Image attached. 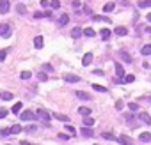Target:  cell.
<instances>
[{
  "instance_id": "6",
  "label": "cell",
  "mask_w": 151,
  "mask_h": 145,
  "mask_svg": "<svg viewBox=\"0 0 151 145\" xmlns=\"http://www.w3.org/2000/svg\"><path fill=\"white\" fill-rule=\"evenodd\" d=\"M139 142H140V143H149V142H151V133H148V131L140 133V134H139Z\"/></svg>"
},
{
  "instance_id": "5",
  "label": "cell",
  "mask_w": 151,
  "mask_h": 145,
  "mask_svg": "<svg viewBox=\"0 0 151 145\" xmlns=\"http://www.w3.org/2000/svg\"><path fill=\"white\" fill-rule=\"evenodd\" d=\"M9 32H11V27L7 23H0V37H7Z\"/></svg>"
},
{
  "instance_id": "20",
  "label": "cell",
  "mask_w": 151,
  "mask_h": 145,
  "mask_svg": "<svg viewBox=\"0 0 151 145\" xmlns=\"http://www.w3.org/2000/svg\"><path fill=\"white\" fill-rule=\"evenodd\" d=\"M93 19H94V21H100V23H103V21L110 23V19H108L107 16H98V14H93Z\"/></svg>"
},
{
  "instance_id": "52",
  "label": "cell",
  "mask_w": 151,
  "mask_h": 145,
  "mask_svg": "<svg viewBox=\"0 0 151 145\" xmlns=\"http://www.w3.org/2000/svg\"><path fill=\"white\" fill-rule=\"evenodd\" d=\"M148 101H149V103H151V96H149V97H148Z\"/></svg>"
},
{
  "instance_id": "36",
  "label": "cell",
  "mask_w": 151,
  "mask_h": 145,
  "mask_svg": "<svg viewBox=\"0 0 151 145\" xmlns=\"http://www.w3.org/2000/svg\"><path fill=\"white\" fill-rule=\"evenodd\" d=\"M11 134V128H4V129H0V136H9Z\"/></svg>"
},
{
  "instance_id": "22",
  "label": "cell",
  "mask_w": 151,
  "mask_h": 145,
  "mask_svg": "<svg viewBox=\"0 0 151 145\" xmlns=\"http://www.w3.org/2000/svg\"><path fill=\"white\" fill-rule=\"evenodd\" d=\"M0 99H2V101H11L13 94H11V92H0Z\"/></svg>"
},
{
  "instance_id": "21",
  "label": "cell",
  "mask_w": 151,
  "mask_h": 145,
  "mask_svg": "<svg viewBox=\"0 0 151 145\" xmlns=\"http://www.w3.org/2000/svg\"><path fill=\"white\" fill-rule=\"evenodd\" d=\"M68 23H69V16H68V14H62V16L59 18V25H60V27H64V25H68Z\"/></svg>"
},
{
  "instance_id": "8",
  "label": "cell",
  "mask_w": 151,
  "mask_h": 145,
  "mask_svg": "<svg viewBox=\"0 0 151 145\" xmlns=\"http://www.w3.org/2000/svg\"><path fill=\"white\" fill-rule=\"evenodd\" d=\"M75 94H77L78 99H82V101H91V99H93V96L87 94V92H84V90H78V92H75Z\"/></svg>"
},
{
  "instance_id": "10",
  "label": "cell",
  "mask_w": 151,
  "mask_h": 145,
  "mask_svg": "<svg viewBox=\"0 0 151 145\" xmlns=\"http://www.w3.org/2000/svg\"><path fill=\"white\" fill-rule=\"evenodd\" d=\"M114 34H116V36H121V37L128 36V28H126V27H116V28H114Z\"/></svg>"
},
{
  "instance_id": "39",
  "label": "cell",
  "mask_w": 151,
  "mask_h": 145,
  "mask_svg": "<svg viewBox=\"0 0 151 145\" xmlns=\"http://www.w3.org/2000/svg\"><path fill=\"white\" fill-rule=\"evenodd\" d=\"M123 106H125V103L121 101V99H117L116 101V110H123Z\"/></svg>"
},
{
  "instance_id": "33",
  "label": "cell",
  "mask_w": 151,
  "mask_h": 145,
  "mask_svg": "<svg viewBox=\"0 0 151 145\" xmlns=\"http://www.w3.org/2000/svg\"><path fill=\"white\" fill-rule=\"evenodd\" d=\"M123 81H125V83H133V81H135V76H133V75H126Z\"/></svg>"
},
{
  "instance_id": "23",
  "label": "cell",
  "mask_w": 151,
  "mask_h": 145,
  "mask_svg": "<svg viewBox=\"0 0 151 145\" xmlns=\"http://www.w3.org/2000/svg\"><path fill=\"white\" fill-rule=\"evenodd\" d=\"M140 53H142L144 57L151 55V44H144V46H142V50H140Z\"/></svg>"
},
{
  "instance_id": "16",
  "label": "cell",
  "mask_w": 151,
  "mask_h": 145,
  "mask_svg": "<svg viewBox=\"0 0 151 145\" xmlns=\"http://www.w3.org/2000/svg\"><path fill=\"white\" fill-rule=\"evenodd\" d=\"M82 34H84V30L80 28V27H75V28L71 30V37H73V39H78L80 36H82Z\"/></svg>"
},
{
  "instance_id": "4",
  "label": "cell",
  "mask_w": 151,
  "mask_h": 145,
  "mask_svg": "<svg viewBox=\"0 0 151 145\" xmlns=\"http://www.w3.org/2000/svg\"><path fill=\"white\" fill-rule=\"evenodd\" d=\"M117 142H119L121 145H135V142L130 138V136H126V134H121V136H117Z\"/></svg>"
},
{
  "instance_id": "44",
  "label": "cell",
  "mask_w": 151,
  "mask_h": 145,
  "mask_svg": "<svg viewBox=\"0 0 151 145\" xmlns=\"http://www.w3.org/2000/svg\"><path fill=\"white\" fill-rule=\"evenodd\" d=\"M64 129H66V131H68V133H71V134H75V133H77V131H75V128H73V126H66V128H64Z\"/></svg>"
},
{
  "instance_id": "27",
  "label": "cell",
  "mask_w": 151,
  "mask_h": 145,
  "mask_svg": "<svg viewBox=\"0 0 151 145\" xmlns=\"http://www.w3.org/2000/svg\"><path fill=\"white\" fill-rule=\"evenodd\" d=\"M139 7H140V9H148V7H151V0H140V2H139Z\"/></svg>"
},
{
  "instance_id": "7",
  "label": "cell",
  "mask_w": 151,
  "mask_h": 145,
  "mask_svg": "<svg viewBox=\"0 0 151 145\" xmlns=\"http://www.w3.org/2000/svg\"><path fill=\"white\" fill-rule=\"evenodd\" d=\"M139 120H142L144 124H151V115L148 111H139Z\"/></svg>"
},
{
  "instance_id": "37",
  "label": "cell",
  "mask_w": 151,
  "mask_h": 145,
  "mask_svg": "<svg viewBox=\"0 0 151 145\" xmlns=\"http://www.w3.org/2000/svg\"><path fill=\"white\" fill-rule=\"evenodd\" d=\"M50 7H52V9H59L60 2H59V0H52V2H50Z\"/></svg>"
},
{
  "instance_id": "30",
  "label": "cell",
  "mask_w": 151,
  "mask_h": 145,
  "mask_svg": "<svg viewBox=\"0 0 151 145\" xmlns=\"http://www.w3.org/2000/svg\"><path fill=\"white\" fill-rule=\"evenodd\" d=\"M37 80H39V81H46V80H48V75H46V71H41V72H37Z\"/></svg>"
},
{
  "instance_id": "2",
  "label": "cell",
  "mask_w": 151,
  "mask_h": 145,
  "mask_svg": "<svg viewBox=\"0 0 151 145\" xmlns=\"http://www.w3.org/2000/svg\"><path fill=\"white\" fill-rule=\"evenodd\" d=\"M11 11V0H0V14H7Z\"/></svg>"
},
{
  "instance_id": "46",
  "label": "cell",
  "mask_w": 151,
  "mask_h": 145,
  "mask_svg": "<svg viewBox=\"0 0 151 145\" xmlns=\"http://www.w3.org/2000/svg\"><path fill=\"white\" fill-rule=\"evenodd\" d=\"M5 115H7V111H5V110H4V108H2V110H0V119H4V117H5Z\"/></svg>"
},
{
  "instance_id": "12",
  "label": "cell",
  "mask_w": 151,
  "mask_h": 145,
  "mask_svg": "<svg viewBox=\"0 0 151 145\" xmlns=\"http://www.w3.org/2000/svg\"><path fill=\"white\" fill-rule=\"evenodd\" d=\"M43 44H45L43 36H36V39H34V46H36V50H41V48H43Z\"/></svg>"
},
{
  "instance_id": "50",
  "label": "cell",
  "mask_w": 151,
  "mask_h": 145,
  "mask_svg": "<svg viewBox=\"0 0 151 145\" xmlns=\"http://www.w3.org/2000/svg\"><path fill=\"white\" fill-rule=\"evenodd\" d=\"M146 32H148V34H151V27H149V25L146 27Z\"/></svg>"
},
{
  "instance_id": "15",
  "label": "cell",
  "mask_w": 151,
  "mask_h": 145,
  "mask_svg": "<svg viewBox=\"0 0 151 145\" xmlns=\"http://www.w3.org/2000/svg\"><path fill=\"white\" fill-rule=\"evenodd\" d=\"M114 69H116V75H117L119 78H123V76H125V67L121 66V64H114Z\"/></svg>"
},
{
  "instance_id": "42",
  "label": "cell",
  "mask_w": 151,
  "mask_h": 145,
  "mask_svg": "<svg viewBox=\"0 0 151 145\" xmlns=\"http://www.w3.org/2000/svg\"><path fill=\"white\" fill-rule=\"evenodd\" d=\"M25 131H27V133H36L37 128H36V126H28V128H25Z\"/></svg>"
},
{
  "instance_id": "47",
  "label": "cell",
  "mask_w": 151,
  "mask_h": 145,
  "mask_svg": "<svg viewBox=\"0 0 151 145\" xmlns=\"http://www.w3.org/2000/svg\"><path fill=\"white\" fill-rule=\"evenodd\" d=\"M41 5H43V7H48L50 2H48V0H41Z\"/></svg>"
},
{
  "instance_id": "29",
  "label": "cell",
  "mask_w": 151,
  "mask_h": 145,
  "mask_svg": "<svg viewBox=\"0 0 151 145\" xmlns=\"http://www.w3.org/2000/svg\"><path fill=\"white\" fill-rule=\"evenodd\" d=\"M16 13H18V14H25V13H27V7H25L23 4H18V5H16Z\"/></svg>"
},
{
  "instance_id": "32",
  "label": "cell",
  "mask_w": 151,
  "mask_h": 145,
  "mask_svg": "<svg viewBox=\"0 0 151 145\" xmlns=\"http://www.w3.org/2000/svg\"><path fill=\"white\" fill-rule=\"evenodd\" d=\"M30 76H32V72H30V71H22V75H20L22 80H28Z\"/></svg>"
},
{
  "instance_id": "17",
  "label": "cell",
  "mask_w": 151,
  "mask_h": 145,
  "mask_svg": "<svg viewBox=\"0 0 151 145\" xmlns=\"http://www.w3.org/2000/svg\"><path fill=\"white\" fill-rule=\"evenodd\" d=\"M80 133H82L85 138H91V136H93V134H94V133H93V129H91L89 126H84V128H82V131H80Z\"/></svg>"
},
{
  "instance_id": "14",
  "label": "cell",
  "mask_w": 151,
  "mask_h": 145,
  "mask_svg": "<svg viewBox=\"0 0 151 145\" xmlns=\"http://www.w3.org/2000/svg\"><path fill=\"white\" fill-rule=\"evenodd\" d=\"M102 9H103V13H112L114 9H116V4H114V2H107Z\"/></svg>"
},
{
  "instance_id": "49",
  "label": "cell",
  "mask_w": 151,
  "mask_h": 145,
  "mask_svg": "<svg viewBox=\"0 0 151 145\" xmlns=\"http://www.w3.org/2000/svg\"><path fill=\"white\" fill-rule=\"evenodd\" d=\"M20 145H32V143L27 142V140H22V142H20Z\"/></svg>"
},
{
  "instance_id": "1",
  "label": "cell",
  "mask_w": 151,
  "mask_h": 145,
  "mask_svg": "<svg viewBox=\"0 0 151 145\" xmlns=\"http://www.w3.org/2000/svg\"><path fill=\"white\" fill-rule=\"evenodd\" d=\"M36 115H37L39 119H41V120H45V122H48L50 119H52V113H50V111H46L45 108H39V110L36 111Z\"/></svg>"
},
{
  "instance_id": "3",
  "label": "cell",
  "mask_w": 151,
  "mask_h": 145,
  "mask_svg": "<svg viewBox=\"0 0 151 145\" xmlns=\"http://www.w3.org/2000/svg\"><path fill=\"white\" fill-rule=\"evenodd\" d=\"M36 113L32 111V110H25V111H22V120H36Z\"/></svg>"
},
{
  "instance_id": "40",
  "label": "cell",
  "mask_w": 151,
  "mask_h": 145,
  "mask_svg": "<svg viewBox=\"0 0 151 145\" xmlns=\"http://www.w3.org/2000/svg\"><path fill=\"white\" fill-rule=\"evenodd\" d=\"M103 138H105V140H117L112 133H105V134H103Z\"/></svg>"
},
{
  "instance_id": "31",
  "label": "cell",
  "mask_w": 151,
  "mask_h": 145,
  "mask_svg": "<svg viewBox=\"0 0 151 145\" xmlns=\"http://www.w3.org/2000/svg\"><path fill=\"white\" fill-rule=\"evenodd\" d=\"M52 117H55L57 120H62V122H66V120H69L66 115H62V113H52Z\"/></svg>"
},
{
  "instance_id": "45",
  "label": "cell",
  "mask_w": 151,
  "mask_h": 145,
  "mask_svg": "<svg viewBox=\"0 0 151 145\" xmlns=\"http://www.w3.org/2000/svg\"><path fill=\"white\" fill-rule=\"evenodd\" d=\"M93 72H94V75H98V76H103V75H105L102 69H96V71H93Z\"/></svg>"
},
{
  "instance_id": "43",
  "label": "cell",
  "mask_w": 151,
  "mask_h": 145,
  "mask_svg": "<svg viewBox=\"0 0 151 145\" xmlns=\"http://www.w3.org/2000/svg\"><path fill=\"white\" fill-rule=\"evenodd\" d=\"M43 71H50V72H52V71H53V67L50 66V64H43Z\"/></svg>"
},
{
  "instance_id": "51",
  "label": "cell",
  "mask_w": 151,
  "mask_h": 145,
  "mask_svg": "<svg viewBox=\"0 0 151 145\" xmlns=\"http://www.w3.org/2000/svg\"><path fill=\"white\" fill-rule=\"evenodd\" d=\"M148 21H151V13H149V14H148Z\"/></svg>"
},
{
  "instance_id": "38",
  "label": "cell",
  "mask_w": 151,
  "mask_h": 145,
  "mask_svg": "<svg viewBox=\"0 0 151 145\" xmlns=\"http://www.w3.org/2000/svg\"><path fill=\"white\" fill-rule=\"evenodd\" d=\"M128 108H130V111H137L139 110V105H137V103H130Z\"/></svg>"
},
{
  "instance_id": "11",
  "label": "cell",
  "mask_w": 151,
  "mask_h": 145,
  "mask_svg": "<svg viewBox=\"0 0 151 145\" xmlns=\"http://www.w3.org/2000/svg\"><path fill=\"white\" fill-rule=\"evenodd\" d=\"M64 81H68V83H77V81H80V78L77 75H64Z\"/></svg>"
},
{
  "instance_id": "41",
  "label": "cell",
  "mask_w": 151,
  "mask_h": 145,
  "mask_svg": "<svg viewBox=\"0 0 151 145\" xmlns=\"http://www.w3.org/2000/svg\"><path fill=\"white\" fill-rule=\"evenodd\" d=\"M5 55H7V50H0V62L5 60Z\"/></svg>"
},
{
  "instance_id": "24",
  "label": "cell",
  "mask_w": 151,
  "mask_h": 145,
  "mask_svg": "<svg viewBox=\"0 0 151 145\" xmlns=\"http://www.w3.org/2000/svg\"><path fill=\"white\" fill-rule=\"evenodd\" d=\"M22 126H20V124H14V126H11V134H20L22 133Z\"/></svg>"
},
{
  "instance_id": "34",
  "label": "cell",
  "mask_w": 151,
  "mask_h": 145,
  "mask_svg": "<svg viewBox=\"0 0 151 145\" xmlns=\"http://www.w3.org/2000/svg\"><path fill=\"white\" fill-rule=\"evenodd\" d=\"M93 90H98V92H107V89L103 85H98V83H93Z\"/></svg>"
},
{
  "instance_id": "26",
  "label": "cell",
  "mask_w": 151,
  "mask_h": 145,
  "mask_svg": "<svg viewBox=\"0 0 151 145\" xmlns=\"http://www.w3.org/2000/svg\"><path fill=\"white\" fill-rule=\"evenodd\" d=\"M84 126H94V119L93 117H89V115H85V119H84Z\"/></svg>"
},
{
  "instance_id": "9",
  "label": "cell",
  "mask_w": 151,
  "mask_h": 145,
  "mask_svg": "<svg viewBox=\"0 0 151 145\" xmlns=\"http://www.w3.org/2000/svg\"><path fill=\"white\" fill-rule=\"evenodd\" d=\"M91 62H93V53L89 51V53H85L84 58H82V66H84V67H89V66H91Z\"/></svg>"
},
{
  "instance_id": "35",
  "label": "cell",
  "mask_w": 151,
  "mask_h": 145,
  "mask_svg": "<svg viewBox=\"0 0 151 145\" xmlns=\"http://www.w3.org/2000/svg\"><path fill=\"white\" fill-rule=\"evenodd\" d=\"M22 103H14V106H13V113H20V111H22Z\"/></svg>"
},
{
  "instance_id": "13",
  "label": "cell",
  "mask_w": 151,
  "mask_h": 145,
  "mask_svg": "<svg viewBox=\"0 0 151 145\" xmlns=\"http://www.w3.org/2000/svg\"><path fill=\"white\" fill-rule=\"evenodd\" d=\"M119 55H121V58H123V60L126 62V64H132V57H130V53H128V51L121 50V51H119Z\"/></svg>"
},
{
  "instance_id": "25",
  "label": "cell",
  "mask_w": 151,
  "mask_h": 145,
  "mask_svg": "<svg viewBox=\"0 0 151 145\" xmlns=\"http://www.w3.org/2000/svg\"><path fill=\"white\" fill-rule=\"evenodd\" d=\"M84 36H87V37H93V36H96V32H94V28H91V27L84 28Z\"/></svg>"
},
{
  "instance_id": "48",
  "label": "cell",
  "mask_w": 151,
  "mask_h": 145,
  "mask_svg": "<svg viewBox=\"0 0 151 145\" xmlns=\"http://www.w3.org/2000/svg\"><path fill=\"white\" fill-rule=\"evenodd\" d=\"M59 138H60V140H68L69 136H68V134H64V133H62V134H59Z\"/></svg>"
},
{
  "instance_id": "18",
  "label": "cell",
  "mask_w": 151,
  "mask_h": 145,
  "mask_svg": "<svg viewBox=\"0 0 151 145\" xmlns=\"http://www.w3.org/2000/svg\"><path fill=\"white\" fill-rule=\"evenodd\" d=\"M34 18H36V19H41V18H52V13H41V11H37V13H34Z\"/></svg>"
},
{
  "instance_id": "53",
  "label": "cell",
  "mask_w": 151,
  "mask_h": 145,
  "mask_svg": "<svg viewBox=\"0 0 151 145\" xmlns=\"http://www.w3.org/2000/svg\"><path fill=\"white\" fill-rule=\"evenodd\" d=\"M7 145H11V143H7Z\"/></svg>"
},
{
  "instance_id": "19",
  "label": "cell",
  "mask_w": 151,
  "mask_h": 145,
  "mask_svg": "<svg viewBox=\"0 0 151 145\" xmlns=\"http://www.w3.org/2000/svg\"><path fill=\"white\" fill-rule=\"evenodd\" d=\"M100 36H102L105 41H108V39H110V36H112V32H110L108 28H103V30H100Z\"/></svg>"
},
{
  "instance_id": "28",
  "label": "cell",
  "mask_w": 151,
  "mask_h": 145,
  "mask_svg": "<svg viewBox=\"0 0 151 145\" xmlns=\"http://www.w3.org/2000/svg\"><path fill=\"white\" fill-rule=\"evenodd\" d=\"M78 113H80V115H89V113H91V108L89 106H82V108H78Z\"/></svg>"
}]
</instances>
